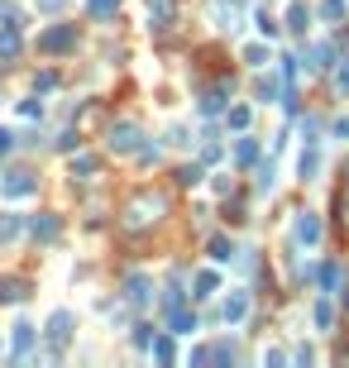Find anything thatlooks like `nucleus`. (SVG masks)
<instances>
[{"instance_id": "obj_1", "label": "nucleus", "mask_w": 349, "mask_h": 368, "mask_svg": "<svg viewBox=\"0 0 349 368\" xmlns=\"http://www.w3.org/2000/svg\"><path fill=\"white\" fill-rule=\"evenodd\" d=\"M77 43V25H57L48 34H39V53H67Z\"/></svg>"}, {"instance_id": "obj_2", "label": "nucleus", "mask_w": 349, "mask_h": 368, "mask_svg": "<svg viewBox=\"0 0 349 368\" xmlns=\"http://www.w3.org/2000/svg\"><path fill=\"white\" fill-rule=\"evenodd\" d=\"M163 210V196H139L135 206H130V225H149V220H158Z\"/></svg>"}, {"instance_id": "obj_3", "label": "nucleus", "mask_w": 349, "mask_h": 368, "mask_svg": "<svg viewBox=\"0 0 349 368\" xmlns=\"http://www.w3.org/2000/svg\"><path fill=\"white\" fill-rule=\"evenodd\" d=\"M34 172H10V177H5V196H10V201H20V196H29V191H34Z\"/></svg>"}, {"instance_id": "obj_4", "label": "nucleus", "mask_w": 349, "mask_h": 368, "mask_svg": "<svg viewBox=\"0 0 349 368\" xmlns=\"http://www.w3.org/2000/svg\"><path fill=\"white\" fill-rule=\"evenodd\" d=\"M67 335H72V311H53L48 315V340L67 344Z\"/></svg>"}, {"instance_id": "obj_5", "label": "nucleus", "mask_w": 349, "mask_h": 368, "mask_svg": "<svg viewBox=\"0 0 349 368\" xmlns=\"http://www.w3.org/2000/svg\"><path fill=\"white\" fill-rule=\"evenodd\" d=\"M135 144H139V130H135V125H115V130H110V149H115V154H130Z\"/></svg>"}, {"instance_id": "obj_6", "label": "nucleus", "mask_w": 349, "mask_h": 368, "mask_svg": "<svg viewBox=\"0 0 349 368\" xmlns=\"http://www.w3.org/2000/svg\"><path fill=\"white\" fill-rule=\"evenodd\" d=\"M167 325H172V335H191L196 330V315L182 311V306H167Z\"/></svg>"}, {"instance_id": "obj_7", "label": "nucleus", "mask_w": 349, "mask_h": 368, "mask_svg": "<svg viewBox=\"0 0 349 368\" xmlns=\"http://www.w3.org/2000/svg\"><path fill=\"white\" fill-rule=\"evenodd\" d=\"M125 297H130V301H135V306H144V301H149V297H153V292H149V278H125Z\"/></svg>"}, {"instance_id": "obj_8", "label": "nucleus", "mask_w": 349, "mask_h": 368, "mask_svg": "<svg viewBox=\"0 0 349 368\" xmlns=\"http://www.w3.org/2000/svg\"><path fill=\"white\" fill-rule=\"evenodd\" d=\"M296 239H301V244H316V239H321V220H316L311 210L296 220Z\"/></svg>"}, {"instance_id": "obj_9", "label": "nucleus", "mask_w": 349, "mask_h": 368, "mask_svg": "<svg viewBox=\"0 0 349 368\" xmlns=\"http://www.w3.org/2000/svg\"><path fill=\"white\" fill-rule=\"evenodd\" d=\"M244 311H249V297H244V292H235V297H230V301L220 306V315H225L230 325H235V320H244Z\"/></svg>"}, {"instance_id": "obj_10", "label": "nucleus", "mask_w": 349, "mask_h": 368, "mask_svg": "<svg viewBox=\"0 0 349 368\" xmlns=\"http://www.w3.org/2000/svg\"><path fill=\"white\" fill-rule=\"evenodd\" d=\"M25 292H29L25 278H0V301H20Z\"/></svg>"}, {"instance_id": "obj_11", "label": "nucleus", "mask_w": 349, "mask_h": 368, "mask_svg": "<svg viewBox=\"0 0 349 368\" xmlns=\"http://www.w3.org/2000/svg\"><path fill=\"white\" fill-rule=\"evenodd\" d=\"M29 230H34V239H57V220L53 215H34Z\"/></svg>"}, {"instance_id": "obj_12", "label": "nucleus", "mask_w": 349, "mask_h": 368, "mask_svg": "<svg viewBox=\"0 0 349 368\" xmlns=\"http://www.w3.org/2000/svg\"><path fill=\"white\" fill-rule=\"evenodd\" d=\"M10 340H15V354H20V359H25V354H29V344H34V325H29V320H20V325H15V335H10Z\"/></svg>"}, {"instance_id": "obj_13", "label": "nucleus", "mask_w": 349, "mask_h": 368, "mask_svg": "<svg viewBox=\"0 0 349 368\" xmlns=\"http://www.w3.org/2000/svg\"><path fill=\"white\" fill-rule=\"evenodd\" d=\"M15 53H20V29L5 25L0 29V57H15Z\"/></svg>"}, {"instance_id": "obj_14", "label": "nucleus", "mask_w": 349, "mask_h": 368, "mask_svg": "<svg viewBox=\"0 0 349 368\" xmlns=\"http://www.w3.org/2000/svg\"><path fill=\"white\" fill-rule=\"evenodd\" d=\"M311 315H316V325H321V330H330V325H335V306H330L325 297L316 301V311H311Z\"/></svg>"}, {"instance_id": "obj_15", "label": "nucleus", "mask_w": 349, "mask_h": 368, "mask_svg": "<svg viewBox=\"0 0 349 368\" xmlns=\"http://www.w3.org/2000/svg\"><path fill=\"white\" fill-rule=\"evenodd\" d=\"M287 29H292V34H306V5H292V10H287Z\"/></svg>"}, {"instance_id": "obj_16", "label": "nucleus", "mask_w": 349, "mask_h": 368, "mask_svg": "<svg viewBox=\"0 0 349 368\" xmlns=\"http://www.w3.org/2000/svg\"><path fill=\"white\" fill-rule=\"evenodd\" d=\"M86 10H91L96 20H106V15H115V10H120V0H86Z\"/></svg>"}, {"instance_id": "obj_17", "label": "nucleus", "mask_w": 349, "mask_h": 368, "mask_svg": "<svg viewBox=\"0 0 349 368\" xmlns=\"http://www.w3.org/2000/svg\"><path fill=\"white\" fill-rule=\"evenodd\" d=\"M220 105H225V86H211V91H206V101H201V110H206V115H215Z\"/></svg>"}, {"instance_id": "obj_18", "label": "nucleus", "mask_w": 349, "mask_h": 368, "mask_svg": "<svg viewBox=\"0 0 349 368\" xmlns=\"http://www.w3.org/2000/svg\"><path fill=\"white\" fill-rule=\"evenodd\" d=\"M96 168H101V163H96V158H91V154L72 158V177H77V172H81V177H91V172H96Z\"/></svg>"}, {"instance_id": "obj_19", "label": "nucleus", "mask_w": 349, "mask_h": 368, "mask_svg": "<svg viewBox=\"0 0 349 368\" xmlns=\"http://www.w3.org/2000/svg\"><path fill=\"white\" fill-rule=\"evenodd\" d=\"M211 259L230 263V259H235V244H230V239H211Z\"/></svg>"}, {"instance_id": "obj_20", "label": "nucleus", "mask_w": 349, "mask_h": 368, "mask_svg": "<svg viewBox=\"0 0 349 368\" xmlns=\"http://www.w3.org/2000/svg\"><path fill=\"white\" fill-rule=\"evenodd\" d=\"M321 287H325V292L340 287V268H335V263H325V268H321Z\"/></svg>"}, {"instance_id": "obj_21", "label": "nucleus", "mask_w": 349, "mask_h": 368, "mask_svg": "<svg viewBox=\"0 0 349 368\" xmlns=\"http://www.w3.org/2000/svg\"><path fill=\"white\" fill-rule=\"evenodd\" d=\"M235 158H240V163H254V158H259V144H254V139H240Z\"/></svg>"}, {"instance_id": "obj_22", "label": "nucleus", "mask_w": 349, "mask_h": 368, "mask_svg": "<svg viewBox=\"0 0 349 368\" xmlns=\"http://www.w3.org/2000/svg\"><path fill=\"white\" fill-rule=\"evenodd\" d=\"M196 287H201L196 297H206V292H215V287H220V278H215V273H196Z\"/></svg>"}, {"instance_id": "obj_23", "label": "nucleus", "mask_w": 349, "mask_h": 368, "mask_svg": "<svg viewBox=\"0 0 349 368\" xmlns=\"http://www.w3.org/2000/svg\"><path fill=\"white\" fill-rule=\"evenodd\" d=\"M20 235V220L15 215H0V239H15Z\"/></svg>"}, {"instance_id": "obj_24", "label": "nucleus", "mask_w": 349, "mask_h": 368, "mask_svg": "<svg viewBox=\"0 0 349 368\" xmlns=\"http://www.w3.org/2000/svg\"><path fill=\"white\" fill-rule=\"evenodd\" d=\"M325 57H330V48H325V43H316V48H311V62H306V67L316 72V67H325Z\"/></svg>"}, {"instance_id": "obj_25", "label": "nucleus", "mask_w": 349, "mask_h": 368, "mask_svg": "<svg viewBox=\"0 0 349 368\" xmlns=\"http://www.w3.org/2000/svg\"><path fill=\"white\" fill-rule=\"evenodd\" d=\"M211 359H215V364H230V359H235V344H215Z\"/></svg>"}, {"instance_id": "obj_26", "label": "nucleus", "mask_w": 349, "mask_h": 368, "mask_svg": "<svg viewBox=\"0 0 349 368\" xmlns=\"http://www.w3.org/2000/svg\"><path fill=\"white\" fill-rule=\"evenodd\" d=\"M321 15H325V20H340V15H345V0H325Z\"/></svg>"}, {"instance_id": "obj_27", "label": "nucleus", "mask_w": 349, "mask_h": 368, "mask_svg": "<svg viewBox=\"0 0 349 368\" xmlns=\"http://www.w3.org/2000/svg\"><path fill=\"white\" fill-rule=\"evenodd\" d=\"M244 125H249V110L235 105V110H230V130H244Z\"/></svg>"}, {"instance_id": "obj_28", "label": "nucleus", "mask_w": 349, "mask_h": 368, "mask_svg": "<svg viewBox=\"0 0 349 368\" xmlns=\"http://www.w3.org/2000/svg\"><path fill=\"white\" fill-rule=\"evenodd\" d=\"M149 349H153V359H163V364L172 359V344H167V340H153V344H149Z\"/></svg>"}, {"instance_id": "obj_29", "label": "nucleus", "mask_w": 349, "mask_h": 368, "mask_svg": "<svg viewBox=\"0 0 349 368\" xmlns=\"http://www.w3.org/2000/svg\"><path fill=\"white\" fill-rule=\"evenodd\" d=\"M316 168H321V158H316V154H301V177H311Z\"/></svg>"}, {"instance_id": "obj_30", "label": "nucleus", "mask_w": 349, "mask_h": 368, "mask_svg": "<svg viewBox=\"0 0 349 368\" xmlns=\"http://www.w3.org/2000/svg\"><path fill=\"white\" fill-rule=\"evenodd\" d=\"M264 57H268V48H259V43H254V48H244V62H254V67H259Z\"/></svg>"}, {"instance_id": "obj_31", "label": "nucleus", "mask_w": 349, "mask_h": 368, "mask_svg": "<svg viewBox=\"0 0 349 368\" xmlns=\"http://www.w3.org/2000/svg\"><path fill=\"white\" fill-rule=\"evenodd\" d=\"M177 182H182V186H191V182H201V168H182V172H177Z\"/></svg>"}, {"instance_id": "obj_32", "label": "nucleus", "mask_w": 349, "mask_h": 368, "mask_svg": "<svg viewBox=\"0 0 349 368\" xmlns=\"http://www.w3.org/2000/svg\"><path fill=\"white\" fill-rule=\"evenodd\" d=\"M10 149H15V134H10V130H0V158L10 154Z\"/></svg>"}, {"instance_id": "obj_33", "label": "nucleus", "mask_w": 349, "mask_h": 368, "mask_svg": "<svg viewBox=\"0 0 349 368\" xmlns=\"http://www.w3.org/2000/svg\"><path fill=\"white\" fill-rule=\"evenodd\" d=\"M335 86H340V91H349V62L340 67V72H335Z\"/></svg>"}, {"instance_id": "obj_34", "label": "nucleus", "mask_w": 349, "mask_h": 368, "mask_svg": "<svg viewBox=\"0 0 349 368\" xmlns=\"http://www.w3.org/2000/svg\"><path fill=\"white\" fill-rule=\"evenodd\" d=\"M39 10H62V0H39Z\"/></svg>"}, {"instance_id": "obj_35", "label": "nucleus", "mask_w": 349, "mask_h": 368, "mask_svg": "<svg viewBox=\"0 0 349 368\" xmlns=\"http://www.w3.org/2000/svg\"><path fill=\"white\" fill-rule=\"evenodd\" d=\"M340 139H349V120H340Z\"/></svg>"}]
</instances>
